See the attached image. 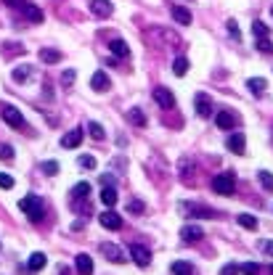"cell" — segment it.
Here are the masks:
<instances>
[{
	"label": "cell",
	"instance_id": "obj_4",
	"mask_svg": "<svg viewBox=\"0 0 273 275\" xmlns=\"http://www.w3.org/2000/svg\"><path fill=\"white\" fill-rule=\"evenodd\" d=\"M0 114H3V119L8 122L11 127H22V125H24L22 111L16 109V106H11V103H3V106H0Z\"/></svg>",
	"mask_w": 273,
	"mask_h": 275
},
{
	"label": "cell",
	"instance_id": "obj_15",
	"mask_svg": "<svg viewBox=\"0 0 273 275\" xmlns=\"http://www.w3.org/2000/svg\"><path fill=\"white\" fill-rule=\"evenodd\" d=\"M74 267H77L80 275H90V272H93V259H90L88 254H77V259H74Z\"/></svg>",
	"mask_w": 273,
	"mask_h": 275
},
{
	"label": "cell",
	"instance_id": "obj_31",
	"mask_svg": "<svg viewBox=\"0 0 273 275\" xmlns=\"http://www.w3.org/2000/svg\"><path fill=\"white\" fill-rule=\"evenodd\" d=\"M257 180H260V186H263L265 191H273V175H270L268 170H260V172H257Z\"/></svg>",
	"mask_w": 273,
	"mask_h": 275
},
{
	"label": "cell",
	"instance_id": "obj_11",
	"mask_svg": "<svg viewBox=\"0 0 273 275\" xmlns=\"http://www.w3.org/2000/svg\"><path fill=\"white\" fill-rule=\"evenodd\" d=\"M194 103H196V114L199 117H212V98L207 93H196Z\"/></svg>",
	"mask_w": 273,
	"mask_h": 275
},
{
	"label": "cell",
	"instance_id": "obj_16",
	"mask_svg": "<svg viewBox=\"0 0 273 275\" xmlns=\"http://www.w3.org/2000/svg\"><path fill=\"white\" fill-rule=\"evenodd\" d=\"M109 51L117 56V58H128L130 56V48H128V42L125 40H119V37H114L112 42H109Z\"/></svg>",
	"mask_w": 273,
	"mask_h": 275
},
{
	"label": "cell",
	"instance_id": "obj_1",
	"mask_svg": "<svg viewBox=\"0 0 273 275\" xmlns=\"http://www.w3.org/2000/svg\"><path fill=\"white\" fill-rule=\"evenodd\" d=\"M19 209L24 212V215L32 220V222H37V220H43V198L40 196H35V193H29V196H24L22 201H19Z\"/></svg>",
	"mask_w": 273,
	"mask_h": 275
},
{
	"label": "cell",
	"instance_id": "obj_28",
	"mask_svg": "<svg viewBox=\"0 0 273 275\" xmlns=\"http://www.w3.org/2000/svg\"><path fill=\"white\" fill-rule=\"evenodd\" d=\"M90 196V182H77L72 188V198H88Z\"/></svg>",
	"mask_w": 273,
	"mask_h": 275
},
{
	"label": "cell",
	"instance_id": "obj_38",
	"mask_svg": "<svg viewBox=\"0 0 273 275\" xmlns=\"http://www.w3.org/2000/svg\"><path fill=\"white\" fill-rule=\"evenodd\" d=\"M0 159H6V162L13 159V146H11V143H3V146H0Z\"/></svg>",
	"mask_w": 273,
	"mask_h": 275
},
{
	"label": "cell",
	"instance_id": "obj_14",
	"mask_svg": "<svg viewBox=\"0 0 273 275\" xmlns=\"http://www.w3.org/2000/svg\"><path fill=\"white\" fill-rule=\"evenodd\" d=\"M82 135H85L82 130H69V132L61 138V146H64V148H77V146L82 143Z\"/></svg>",
	"mask_w": 273,
	"mask_h": 275
},
{
	"label": "cell",
	"instance_id": "obj_27",
	"mask_svg": "<svg viewBox=\"0 0 273 275\" xmlns=\"http://www.w3.org/2000/svg\"><path fill=\"white\" fill-rule=\"evenodd\" d=\"M173 72L178 74V77H183V74L188 72V58H183V56H178V58L173 61Z\"/></svg>",
	"mask_w": 273,
	"mask_h": 275
},
{
	"label": "cell",
	"instance_id": "obj_33",
	"mask_svg": "<svg viewBox=\"0 0 273 275\" xmlns=\"http://www.w3.org/2000/svg\"><path fill=\"white\" fill-rule=\"evenodd\" d=\"M252 35H255V37H270L268 27H265L263 21H255V24H252Z\"/></svg>",
	"mask_w": 273,
	"mask_h": 275
},
{
	"label": "cell",
	"instance_id": "obj_36",
	"mask_svg": "<svg viewBox=\"0 0 273 275\" xmlns=\"http://www.w3.org/2000/svg\"><path fill=\"white\" fill-rule=\"evenodd\" d=\"M257 249H260V251H265L268 257H273V241H268V238H260V241H257Z\"/></svg>",
	"mask_w": 273,
	"mask_h": 275
},
{
	"label": "cell",
	"instance_id": "obj_29",
	"mask_svg": "<svg viewBox=\"0 0 273 275\" xmlns=\"http://www.w3.org/2000/svg\"><path fill=\"white\" fill-rule=\"evenodd\" d=\"M236 220H239L241 227H247V231H257V225H260V222H257V217H252V215H239Z\"/></svg>",
	"mask_w": 273,
	"mask_h": 275
},
{
	"label": "cell",
	"instance_id": "obj_45",
	"mask_svg": "<svg viewBox=\"0 0 273 275\" xmlns=\"http://www.w3.org/2000/svg\"><path fill=\"white\" fill-rule=\"evenodd\" d=\"M6 6H11V8H19V6H24V0H3Z\"/></svg>",
	"mask_w": 273,
	"mask_h": 275
},
{
	"label": "cell",
	"instance_id": "obj_19",
	"mask_svg": "<svg viewBox=\"0 0 273 275\" xmlns=\"http://www.w3.org/2000/svg\"><path fill=\"white\" fill-rule=\"evenodd\" d=\"M173 19L186 27V24H191V11L186 6H173Z\"/></svg>",
	"mask_w": 273,
	"mask_h": 275
},
{
	"label": "cell",
	"instance_id": "obj_20",
	"mask_svg": "<svg viewBox=\"0 0 273 275\" xmlns=\"http://www.w3.org/2000/svg\"><path fill=\"white\" fill-rule=\"evenodd\" d=\"M215 125L220 130H234V114L231 111H218L215 114Z\"/></svg>",
	"mask_w": 273,
	"mask_h": 275
},
{
	"label": "cell",
	"instance_id": "obj_17",
	"mask_svg": "<svg viewBox=\"0 0 273 275\" xmlns=\"http://www.w3.org/2000/svg\"><path fill=\"white\" fill-rule=\"evenodd\" d=\"M45 265H48V257H45L43 251H35L32 257H29V262H27V267L32 270V272H40Z\"/></svg>",
	"mask_w": 273,
	"mask_h": 275
},
{
	"label": "cell",
	"instance_id": "obj_39",
	"mask_svg": "<svg viewBox=\"0 0 273 275\" xmlns=\"http://www.w3.org/2000/svg\"><path fill=\"white\" fill-rule=\"evenodd\" d=\"M128 212H133V215H143V204L135 201V198H130V201H128Z\"/></svg>",
	"mask_w": 273,
	"mask_h": 275
},
{
	"label": "cell",
	"instance_id": "obj_13",
	"mask_svg": "<svg viewBox=\"0 0 273 275\" xmlns=\"http://www.w3.org/2000/svg\"><path fill=\"white\" fill-rule=\"evenodd\" d=\"M90 87H93L96 93H103V90L112 87V80L106 77V72H96L93 77H90Z\"/></svg>",
	"mask_w": 273,
	"mask_h": 275
},
{
	"label": "cell",
	"instance_id": "obj_2",
	"mask_svg": "<svg viewBox=\"0 0 273 275\" xmlns=\"http://www.w3.org/2000/svg\"><path fill=\"white\" fill-rule=\"evenodd\" d=\"M234 188H236V177H234V172H220V175L212 177V191H215V193H220V196H231Z\"/></svg>",
	"mask_w": 273,
	"mask_h": 275
},
{
	"label": "cell",
	"instance_id": "obj_42",
	"mask_svg": "<svg viewBox=\"0 0 273 275\" xmlns=\"http://www.w3.org/2000/svg\"><path fill=\"white\" fill-rule=\"evenodd\" d=\"M236 272H239V265H234V262H228L220 270V275H236Z\"/></svg>",
	"mask_w": 273,
	"mask_h": 275
},
{
	"label": "cell",
	"instance_id": "obj_32",
	"mask_svg": "<svg viewBox=\"0 0 273 275\" xmlns=\"http://www.w3.org/2000/svg\"><path fill=\"white\" fill-rule=\"evenodd\" d=\"M257 51L260 53H273V42H270V37H257Z\"/></svg>",
	"mask_w": 273,
	"mask_h": 275
},
{
	"label": "cell",
	"instance_id": "obj_3",
	"mask_svg": "<svg viewBox=\"0 0 273 275\" xmlns=\"http://www.w3.org/2000/svg\"><path fill=\"white\" fill-rule=\"evenodd\" d=\"M98 222L106 227V231H119V227H122V215H117L112 207H106V212L98 217Z\"/></svg>",
	"mask_w": 273,
	"mask_h": 275
},
{
	"label": "cell",
	"instance_id": "obj_6",
	"mask_svg": "<svg viewBox=\"0 0 273 275\" xmlns=\"http://www.w3.org/2000/svg\"><path fill=\"white\" fill-rule=\"evenodd\" d=\"M90 13H96L98 19H106V16H112L114 13V6H112V0H90Z\"/></svg>",
	"mask_w": 273,
	"mask_h": 275
},
{
	"label": "cell",
	"instance_id": "obj_9",
	"mask_svg": "<svg viewBox=\"0 0 273 275\" xmlns=\"http://www.w3.org/2000/svg\"><path fill=\"white\" fill-rule=\"evenodd\" d=\"M180 209L188 212V217H215V215H218L215 209L202 207V204H180Z\"/></svg>",
	"mask_w": 273,
	"mask_h": 275
},
{
	"label": "cell",
	"instance_id": "obj_41",
	"mask_svg": "<svg viewBox=\"0 0 273 275\" xmlns=\"http://www.w3.org/2000/svg\"><path fill=\"white\" fill-rule=\"evenodd\" d=\"M74 77H77V74H74V69H67V72L61 74V82H64L67 87H69V85L74 82Z\"/></svg>",
	"mask_w": 273,
	"mask_h": 275
},
{
	"label": "cell",
	"instance_id": "obj_8",
	"mask_svg": "<svg viewBox=\"0 0 273 275\" xmlns=\"http://www.w3.org/2000/svg\"><path fill=\"white\" fill-rule=\"evenodd\" d=\"M130 254H133V259H135V265H138V267H149L151 265V254H149L146 246H141V243H133Z\"/></svg>",
	"mask_w": 273,
	"mask_h": 275
},
{
	"label": "cell",
	"instance_id": "obj_44",
	"mask_svg": "<svg viewBox=\"0 0 273 275\" xmlns=\"http://www.w3.org/2000/svg\"><path fill=\"white\" fill-rule=\"evenodd\" d=\"M101 186H114V177L112 175H101Z\"/></svg>",
	"mask_w": 273,
	"mask_h": 275
},
{
	"label": "cell",
	"instance_id": "obj_26",
	"mask_svg": "<svg viewBox=\"0 0 273 275\" xmlns=\"http://www.w3.org/2000/svg\"><path fill=\"white\" fill-rule=\"evenodd\" d=\"M128 119L133 122L135 127H146V117H143L141 109H130V111H128Z\"/></svg>",
	"mask_w": 273,
	"mask_h": 275
},
{
	"label": "cell",
	"instance_id": "obj_5",
	"mask_svg": "<svg viewBox=\"0 0 273 275\" xmlns=\"http://www.w3.org/2000/svg\"><path fill=\"white\" fill-rule=\"evenodd\" d=\"M98 249H101V254H103L106 259H109V262H125V259H128V257H125V251L119 249L117 243H109V241H103Z\"/></svg>",
	"mask_w": 273,
	"mask_h": 275
},
{
	"label": "cell",
	"instance_id": "obj_10",
	"mask_svg": "<svg viewBox=\"0 0 273 275\" xmlns=\"http://www.w3.org/2000/svg\"><path fill=\"white\" fill-rule=\"evenodd\" d=\"M180 238H183L186 243H196V241L204 238V231L199 225H183V227H180Z\"/></svg>",
	"mask_w": 273,
	"mask_h": 275
},
{
	"label": "cell",
	"instance_id": "obj_30",
	"mask_svg": "<svg viewBox=\"0 0 273 275\" xmlns=\"http://www.w3.org/2000/svg\"><path fill=\"white\" fill-rule=\"evenodd\" d=\"M88 135L93 138V141H103L106 132H103V127L98 125V122H88Z\"/></svg>",
	"mask_w": 273,
	"mask_h": 275
},
{
	"label": "cell",
	"instance_id": "obj_12",
	"mask_svg": "<svg viewBox=\"0 0 273 275\" xmlns=\"http://www.w3.org/2000/svg\"><path fill=\"white\" fill-rule=\"evenodd\" d=\"M154 101L162 106V109H173V106H175V96L170 93L167 87H154Z\"/></svg>",
	"mask_w": 273,
	"mask_h": 275
},
{
	"label": "cell",
	"instance_id": "obj_43",
	"mask_svg": "<svg viewBox=\"0 0 273 275\" xmlns=\"http://www.w3.org/2000/svg\"><path fill=\"white\" fill-rule=\"evenodd\" d=\"M228 35H234V40H239V37H241V32H239V27H236V21H234V19L228 21Z\"/></svg>",
	"mask_w": 273,
	"mask_h": 275
},
{
	"label": "cell",
	"instance_id": "obj_24",
	"mask_svg": "<svg viewBox=\"0 0 273 275\" xmlns=\"http://www.w3.org/2000/svg\"><path fill=\"white\" fill-rule=\"evenodd\" d=\"M173 275H194V267L191 262H183V259H178V262H173Z\"/></svg>",
	"mask_w": 273,
	"mask_h": 275
},
{
	"label": "cell",
	"instance_id": "obj_7",
	"mask_svg": "<svg viewBox=\"0 0 273 275\" xmlns=\"http://www.w3.org/2000/svg\"><path fill=\"white\" fill-rule=\"evenodd\" d=\"M225 148L228 151H234V154H244V148H247V141H244V135L241 132H231L228 138H225Z\"/></svg>",
	"mask_w": 273,
	"mask_h": 275
},
{
	"label": "cell",
	"instance_id": "obj_37",
	"mask_svg": "<svg viewBox=\"0 0 273 275\" xmlns=\"http://www.w3.org/2000/svg\"><path fill=\"white\" fill-rule=\"evenodd\" d=\"M43 172L48 175V177L58 175V162H45V164H43Z\"/></svg>",
	"mask_w": 273,
	"mask_h": 275
},
{
	"label": "cell",
	"instance_id": "obj_25",
	"mask_svg": "<svg viewBox=\"0 0 273 275\" xmlns=\"http://www.w3.org/2000/svg\"><path fill=\"white\" fill-rule=\"evenodd\" d=\"M11 77H13V82H27L29 77H32V69L29 66H16L11 72Z\"/></svg>",
	"mask_w": 273,
	"mask_h": 275
},
{
	"label": "cell",
	"instance_id": "obj_40",
	"mask_svg": "<svg viewBox=\"0 0 273 275\" xmlns=\"http://www.w3.org/2000/svg\"><path fill=\"white\" fill-rule=\"evenodd\" d=\"M0 188H13V177L11 175H6V172H0Z\"/></svg>",
	"mask_w": 273,
	"mask_h": 275
},
{
	"label": "cell",
	"instance_id": "obj_23",
	"mask_svg": "<svg viewBox=\"0 0 273 275\" xmlns=\"http://www.w3.org/2000/svg\"><path fill=\"white\" fill-rule=\"evenodd\" d=\"M101 201H103V207H114L117 204V191H114V186H103Z\"/></svg>",
	"mask_w": 273,
	"mask_h": 275
},
{
	"label": "cell",
	"instance_id": "obj_47",
	"mask_svg": "<svg viewBox=\"0 0 273 275\" xmlns=\"http://www.w3.org/2000/svg\"><path fill=\"white\" fill-rule=\"evenodd\" d=\"M270 13H273V6H270Z\"/></svg>",
	"mask_w": 273,
	"mask_h": 275
},
{
	"label": "cell",
	"instance_id": "obj_34",
	"mask_svg": "<svg viewBox=\"0 0 273 275\" xmlns=\"http://www.w3.org/2000/svg\"><path fill=\"white\" fill-rule=\"evenodd\" d=\"M239 270L244 272V275H260V265H257V262H244Z\"/></svg>",
	"mask_w": 273,
	"mask_h": 275
},
{
	"label": "cell",
	"instance_id": "obj_18",
	"mask_svg": "<svg viewBox=\"0 0 273 275\" xmlns=\"http://www.w3.org/2000/svg\"><path fill=\"white\" fill-rule=\"evenodd\" d=\"M22 13H24V16L32 21V24H40V21H43V11H40L37 6H32V3H24V6H22Z\"/></svg>",
	"mask_w": 273,
	"mask_h": 275
},
{
	"label": "cell",
	"instance_id": "obj_46",
	"mask_svg": "<svg viewBox=\"0 0 273 275\" xmlns=\"http://www.w3.org/2000/svg\"><path fill=\"white\" fill-rule=\"evenodd\" d=\"M270 275H273V265H270Z\"/></svg>",
	"mask_w": 273,
	"mask_h": 275
},
{
	"label": "cell",
	"instance_id": "obj_21",
	"mask_svg": "<svg viewBox=\"0 0 273 275\" xmlns=\"http://www.w3.org/2000/svg\"><path fill=\"white\" fill-rule=\"evenodd\" d=\"M247 87H249L252 96H263L265 87H268V82H265L263 77H252V80H247Z\"/></svg>",
	"mask_w": 273,
	"mask_h": 275
},
{
	"label": "cell",
	"instance_id": "obj_35",
	"mask_svg": "<svg viewBox=\"0 0 273 275\" xmlns=\"http://www.w3.org/2000/svg\"><path fill=\"white\" fill-rule=\"evenodd\" d=\"M77 164H80V167H85V170H96V159H93V156H88V154H82V156L77 159Z\"/></svg>",
	"mask_w": 273,
	"mask_h": 275
},
{
	"label": "cell",
	"instance_id": "obj_22",
	"mask_svg": "<svg viewBox=\"0 0 273 275\" xmlns=\"http://www.w3.org/2000/svg\"><path fill=\"white\" fill-rule=\"evenodd\" d=\"M40 61H43V64H58V61H61V53L53 51V48H43L40 51Z\"/></svg>",
	"mask_w": 273,
	"mask_h": 275
}]
</instances>
